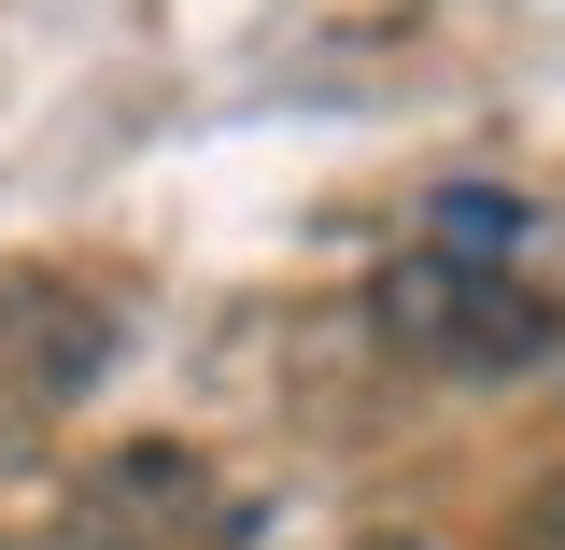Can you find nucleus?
Segmentation results:
<instances>
[{"label":"nucleus","instance_id":"f257e3e1","mask_svg":"<svg viewBox=\"0 0 565 550\" xmlns=\"http://www.w3.org/2000/svg\"><path fill=\"white\" fill-rule=\"evenodd\" d=\"M382 325L452 367V381H509V367H552L565 353V311L537 296L523 269H467V255H396L382 269Z\"/></svg>","mask_w":565,"mask_h":550},{"label":"nucleus","instance_id":"f03ea898","mask_svg":"<svg viewBox=\"0 0 565 550\" xmlns=\"http://www.w3.org/2000/svg\"><path fill=\"white\" fill-rule=\"evenodd\" d=\"M226 522V494H212V466L184 452V438H128V452H99L85 481H71L57 537L71 550H184Z\"/></svg>","mask_w":565,"mask_h":550},{"label":"nucleus","instance_id":"7ed1b4c3","mask_svg":"<svg viewBox=\"0 0 565 550\" xmlns=\"http://www.w3.org/2000/svg\"><path fill=\"white\" fill-rule=\"evenodd\" d=\"M99 367H114V296L57 269H0V396L14 410H71Z\"/></svg>","mask_w":565,"mask_h":550},{"label":"nucleus","instance_id":"20e7f679","mask_svg":"<svg viewBox=\"0 0 565 550\" xmlns=\"http://www.w3.org/2000/svg\"><path fill=\"white\" fill-rule=\"evenodd\" d=\"M523 240H537V212L494 198V184H452V198H438V255H467V269H509Z\"/></svg>","mask_w":565,"mask_h":550},{"label":"nucleus","instance_id":"39448f33","mask_svg":"<svg viewBox=\"0 0 565 550\" xmlns=\"http://www.w3.org/2000/svg\"><path fill=\"white\" fill-rule=\"evenodd\" d=\"M523 550H565V481H537V494H523Z\"/></svg>","mask_w":565,"mask_h":550},{"label":"nucleus","instance_id":"423d86ee","mask_svg":"<svg viewBox=\"0 0 565 550\" xmlns=\"http://www.w3.org/2000/svg\"><path fill=\"white\" fill-rule=\"evenodd\" d=\"M0 550H29V537H0Z\"/></svg>","mask_w":565,"mask_h":550}]
</instances>
